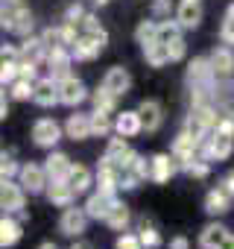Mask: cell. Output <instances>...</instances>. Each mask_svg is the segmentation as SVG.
<instances>
[{"instance_id":"6da1fadb","label":"cell","mask_w":234,"mask_h":249,"mask_svg":"<svg viewBox=\"0 0 234 249\" xmlns=\"http://www.w3.org/2000/svg\"><path fill=\"white\" fill-rule=\"evenodd\" d=\"M231 150H234V135L214 129V132L202 141L199 156H202L205 161H222V159H228V156H231Z\"/></svg>"},{"instance_id":"7a4b0ae2","label":"cell","mask_w":234,"mask_h":249,"mask_svg":"<svg viewBox=\"0 0 234 249\" xmlns=\"http://www.w3.org/2000/svg\"><path fill=\"white\" fill-rule=\"evenodd\" d=\"M59 141H62V126H59L53 117H38V120L33 123V144H35V147L53 150Z\"/></svg>"},{"instance_id":"3957f363","label":"cell","mask_w":234,"mask_h":249,"mask_svg":"<svg viewBox=\"0 0 234 249\" xmlns=\"http://www.w3.org/2000/svg\"><path fill=\"white\" fill-rule=\"evenodd\" d=\"M18 182H21L24 191H30V194H44L47 185H50V176H47L44 164H33V161H30V164H21Z\"/></svg>"},{"instance_id":"277c9868","label":"cell","mask_w":234,"mask_h":249,"mask_svg":"<svg viewBox=\"0 0 234 249\" xmlns=\"http://www.w3.org/2000/svg\"><path fill=\"white\" fill-rule=\"evenodd\" d=\"M24 185L15 182V179H3L0 182V205H3L6 214H21L24 208Z\"/></svg>"},{"instance_id":"5b68a950","label":"cell","mask_w":234,"mask_h":249,"mask_svg":"<svg viewBox=\"0 0 234 249\" xmlns=\"http://www.w3.org/2000/svg\"><path fill=\"white\" fill-rule=\"evenodd\" d=\"M88 220H91V217H88L85 205H82V208L67 205V208L62 211V217H59V229H62V234H67V237H79V234L85 231Z\"/></svg>"},{"instance_id":"8992f818","label":"cell","mask_w":234,"mask_h":249,"mask_svg":"<svg viewBox=\"0 0 234 249\" xmlns=\"http://www.w3.org/2000/svg\"><path fill=\"white\" fill-rule=\"evenodd\" d=\"M85 97H88V91H85L82 79H76L73 73H67V76L59 79V100H62V106L76 108L79 103H85Z\"/></svg>"},{"instance_id":"52a82bcc","label":"cell","mask_w":234,"mask_h":249,"mask_svg":"<svg viewBox=\"0 0 234 249\" xmlns=\"http://www.w3.org/2000/svg\"><path fill=\"white\" fill-rule=\"evenodd\" d=\"M33 103H38L41 108H50V106L62 103V100H59V79H53V76L38 79L35 88H33Z\"/></svg>"},{"instance_id":"ba28073f","label":"cell","mask_w":234,"mask_h":249,"mask_svg":"<svg viewBox=\"0 0 234 249\" xmlns=\"http://www.w3.org/2000/svg\"><path fill=\"white\" fill-rule=\"evenodd\" d=\"M217 82V73H214V65L211 59H193L187 65V85H214Z\"/></svg>"},{"instance_id":"9c48e42d","label":"cell","mask_w":234,"mask_h":249,"mask_svg":"<svg viewBox=\"0 0 234 249\" xmlns=\"http://www.w3.org/2000/svg\"><path fill=\"white\" fill-rule=\"evenodd\" d=\"M44 194H47L50 205H56V208H67V205H73V196H76V191L70 188L67 179H50V185H47Z\"/></svg>"},{"instance_id":"30bf717a","label":"cell","mask_w":234,"mask_h":249,"mask_svg":"<svg viewBox=\"0 0 234 249\" xmlns=\"http://www.w3.org/2000/svg\"><path fill=\"white\" fill-rule=\"evenodd\" d=\"M70 62H73V53H70V47H59V50H50L47 53V68H50V76L53 79H62V76H67L70 73Z\"/></svg>"},{"instance_id":"8fae6325","label":"cell","mask_w":234,"mask_h":249,"mask_svg":"<svg viewBox=\"0 0 234 249\" xmlns=\"http://www.w3.org/2000/svg\"><path fill=\"white\" fill-rule=\"evenodd\" d=\"M114 132L123 135V138H135L138 132H144V120H141V111H120L114 120Z\"/></svg>"},{"instance_id":"7c38bea8","label":"cell","mask_w":234,"mask_h":249,"mask_svg":"<svg viewBox=\"0 0 234 249\" xmlns=\"http://www.w3.org/2000/svg\"><path fill=\"white\" fill-rule=\"evenodd\" d=\"M102 50H105V47H102L94 36H88V33H82V36L76 38V44L70 47V53H73L76 62H91V59H97Z\"/></svg>"},{"instance_id":"4fadbf2b","label":"cell","mask_w":234,"mask_h":249,"mask_svg":"<svg viewBox=\"0 0 234 249\" xmlns=\"http://www.w3.org/2000/svg\"><path fill=\"white\" fill-rule=\"evenodd\" d=\"M199 147H202V141H196L190 132H179L176 135V141H173V159L182 164V161H187V159H193V156H199Z\"/></svg>"},{"instance_id":"5bb4252c","label":"cell","mask_w":234,"mask_h":249,"mask_svg":"<svg viewBox=\"0 0 234 249\" xmlns=\"http://www.w3.org/2000/svg\"><path fill=\"white\" fill-rule=\"evenodd\" d=\"M102 85H105L108 91H114L117 97H123V94L129 91V85H132V76H129V71H126V68L114 65V68H108V71H105Z\"/></svg>"},{"instance_id":"9a60e30c","label":"cell","mask_w":234,"mask_h":249,"mask_svg":"<svg viewBox=\"0 0 234 249\" xmlns=\"http://www.w3.org/2000/svg\"><path fill=\"white\" fill-rule=\"evenodd\" d=\"M65 135L73 138V141H85V138H91V135H94V129H91V114H82V111L70 114L67 123H65Z\"/></svg>"},{"instance_id":"2e32d148","label":"cell","mask_w":234,"mask_h":249,"mask_svg":"<svg viewBox=\"0 0 234 249\" xmlns=\"http://www.w3.org/2000/svg\"><path fill=\"white\" fill-rule=\"evenodd\" d=\"M138 111H141V120H144V129H147V132L161 129V123H164V108H161L158 100H144V103L138 106Z\"/></svg>"},{"instance_id":"e0dca14e","label":"cell","mask_w":234,"mask_h":249,"mask_svg":"<svg viewBox=\"0 0 234 249\" xmlns=\"http://www.w3.org/2000/svg\"><path fill=\"white\" fill-rule=\"evenodd\" d=\"M114 202H117V196L97 191V194H91V196L85 199V211H88V217H91V220H105V214L111 211V205H114Z\"/></svg>"},{"instance_id":"ac0fdd59","label":"cell","mask_w":234,"mask_h":249,"mask_svg":"<svg viewBox=\"0 0 234 249\" xmlns=\"http://www.w3.org/2000/svg\"><path fill=\"white\" fill-rule=\"evenodd\" d=\"M176 21L184 30H196L202 24V6H199V0H182L179 9H176Z\"/></svg>"},{"instance_id":"d6986e66","label":"cell","mask_w":234,"mask_h":249,"mask_svg":"<svg viewBox=\"0 0 234 249\" xmlns=\"http://www.w3.org/2000/svg\"><path fill=\"white\" fill-rule=\"evenodd\" d=\"M208 59L214 65L217 79H231V73H234V50L231 47H217Z\"/></svg>"},{"instance_id":"ffe728a7","label":"cell","mask_w":234,"mask_h":249,"mask_svg":"<svg viewBox=\"0 0 234 249\" xmlns=\"http://www.w3.org/2000/svg\"><path fill=\"white\" fill-rule=\"evenodd\" d=\"M176 170H179V161H176L173 156H167V153L152 156V182L164 185V182H170V179H173V173H176Z\"/></svg>"},{"instance_id":"44dd1931","label":"cell","mask_w":234,"mask_h":249,"mask_svg":"<svg viewBox=\"0 0 234 249\" xmlns=\"http://www.w3.org/2000/svg\"><path fill=\"white\" fill-rule=\"evenodd\" d=\"M47 44L41 41V36L38 38H24V44H21V62H33V65H44L47 62Z\"/></svg>"},{"instance_id":"7402d4cb","label":"cell","mask_w":234,"mask_h":249,"mask_svg":"<svg viewBox=\"0 0 234 249\" xmlns=\"http://www.w3.org/2000/svg\"><path fill=\"white\" fill-rule=\"evenodd\" d=\"M44 170H47L50 179H67L70 170H73V161H70L65 153H56V150H53V153L44 159Z\"/></svg>"},{"instance_id":"603a6c76","label":"cell","mask_w":234,"mask_h":249,"mask_svg":"<svg viewBox=\"0 0 234 249\" xmlns=\"http://www.w3.org/2000/svg\"><path fill=\"white\" fill-rule=\"evenodd\" d=\"M111 231H126V226L132 223V214H129V205H123L120 199H117L114 205H111V211L105 214V220H102Z\"/></svg>"},{"instance_id":"cb8c5ba5","label":"cell","mask_w":234,"mask_h":249,"mask_svg":"<svg viewBox=\"0 0 234 249\" xmlns=\"http://www.w3.org/2000/svg\"><path fill=\"white\" fill-rule=\"evenodd\" d=\"M225 237H228V229H225L222 223H208V226L199 231V246H202V249H217Z\"/></svg>"},{"instance_id":"d4e9b609","label":"cell","mask_w":234,"mask_h":249,"mask_svg":"<svg viewBox=\"0 0 234 249\" xmlns=\"http://www.w3.org/2000/svg\"><path fill=\"white\" fill-rule=\"evenodd\" d=\"M21 234H24V229H21V223L18 220H12L6 211H3V220H0V246H15L18 240H21Z\"/></svg>"},{"instance_id":"484cf974","label":"cell","mask_w":234,"mask_h":249,"mask_svg":"<svg viewBox=\"0 0 234 249\" xmlns=\"http://www.w3.org/2000/svg\"><path fill=\"white\" fill-rule=\"evenodd\" d=\"M231 199H234V196H228V194L217 185V188L208 191V196H205V211L214 214V217H217V214H225V211L231 208Z\"/></svg>"},{"instance_id":"4316f807","label":"cell","mask_w":234,"mask_h":249,"mask_svg":"<svg viewBox=\"0 0 234 249\" xmlns=\"http://www.w3.org/2000/svg\"><path fill=\"white\" fill-rule=\"evenodd\" d=\"M33 27H35L33 12H30V9H24V6H18L15 21H12V30H9V33H15V36H21V38H30V36H33Z\"/></svg>"},{"instance_id":"83f0119b","label":"cell","mask_w":234,"mask_h":249,"mask_svg":"<svg viewBox=\"0 0 234 249\" xmlns=\"http://www.w3.org/2000/svg\"><path fill=\"white\" fill-rule=\"evenodd\" d=\"M144 59H147L150 68H164V65L170 62V47L161 44V41H155V44L144 47Z\"/></svg>"},{"instance_id":"f1b7e54d","label":"cell","mask_w":234,"mask_h":249,"mask_svg":"<svg viewBox=\"0 0 234 249\" xmlns=\"http://www.w3.org/2000/svg\"><path fill=\"white\" fill-rule=\"evenodd\" d=\"M67 182H70V188H73L76 194H85V191L94 185V176H91V170H88L85 164H73V170H70Z\"/></svg>"},{"instance_id":"f546056e","label":"cell","mask_w":234,"mask_h":249,"mask_svg":"<svg viewBox=\"0 0 234 249\" xmlns=\"http://www.w3.org/2000/svg\"><path fill=\"white\" fill-rule=\"evenodd\" d=\"M91 129H94V135L105 138V135H108V132L114 129V120H111V111L94 108V111H91Z\"/></svg>"},{"instance_id":"4dcf8cb0","label":"cell","mask_w":234,"mask_h":249,"mask_svg":"<svg viewBox=\"0 0 234 249\" xmlns=\"http://www.w3.org/2000/svg\"><path fill=\"white\" fill-rule=\"evenodd\" d=\"M179 167H182L187 176H193V179H208V176H211V161H205L202 156H193V159L182 161Z\"/></svg>"},{"instance_id":"1f68e13d","label":"cell","mask_w":234,"mask_h":249,"mask_svg":"<svg viewBox=\"0 0 234 249\" xmlns=\"http://www.w3.org/2000/svg\"><path fill=\"white\" fill-rule=\"evenodd\" d=\"M117 100H120V97H117L114 91H108L105 85H100V88L91 94L94 108H102V111H114V108H117Z\"/></svg>"},{"instance_id":"d6a6232c","label":"cell","mask_w":234,"mask_h":249,"mask_svg":"<svg viewBox=\"0 0 234 249\" xmlns=\"http://www.w3.org/2000/svg\"><path fill=\"white\" fill-rule=\"evenodd\" d=\"M135 41H138L141 47L155 44V41H158V24H155V21H141L138 30H135Z\"/></svg>"},{"instance_id":"836d02e7","label":"cell","mask_w":234,"mask_h":249,"mask_svg":"<svg viewBox=\"0 0 234 249\" xmlns=\"http://www.w3.org/2000/svg\"><path fill=\"white\" fill-rule=\"evenodd\" d=\"M182 30H184V27H182L179 21H170V18H167V21L158 24V41H161V44H170V41L182 38Z\"/></svg>"},{"instance_id":"e575fe53","label":"cell","mask_w":234,"mask_h":249,"mask_svg":"<svg viewBox=\"0 0 234 249\" xmlns=\"http://www.w3.org/2000/svg\"><path fill=\"white\" fill-rule=\"evenodd\" d=\"M129 150H132V147L126 144V138H123V135H117V138H111V141H108V147H105V156H108L111 161H117V164H120V159H123Z\"/></svg>"},{"instance_id":"d590c367","label":"cell","mask_w":234,"mask_h":249,"mask_svg":"<svg viewBox=\"0 0 234 249\" xmlns=\"http://www.w3.org/2000/svg\"><path fill=\"white\" fill-rule=\"evenodd\" d=\"M41 41L47 44V50H59V47H67L62 27H47V30L41 33Z\"/></svg>"},{"instance_id":"8d00e7d4","label":"cell","mask_w":234,"mask_h":249,"mask_svg":"<svg viewBox=\"0 0 234 249\" xmlns=\"http://www.w3.org/2000/svg\"><path fill=\"white\" fill-rule=\"evenodd\" d=\"M33 88H35V82L18 76V79L9 85V94H12V100H30V97H33Z\"/></svg>"},{"instance_id":"74e56055","label":"cell","mask_w":234,"mask_h":249,"mask_svg":"<svg viewBox=\"0 0 234 249\" xmlns=\"http://www.w3.org/2000/svg\"><path fill=\"white\" fill-rule=\"evenodd\" d=\"M219 38H222V44H234V3H231V6L225 9V15H222Z\"/></svg>"},{"instance_id":"f35d334b","label":"cell","mask_w":234,"mask_h":249,"mask_svg":"<svg viewBox=\"0 0 234 249\" xmlns=\"http://www.w3.org/2000/svg\"><path fill=\"white\" fill-rule=\"evenodd\" d=\"M138 237H141V243H144L147 249H155V246H161V234H158V231H155V229H152L147 220L141 223V231H138Z\"/></svg>"},{"instance_id":"ab89813d","label":"cell","mask_w":234,"mask_h":249,"mask_svg":"<svg viewBox=\"0 0 234 249\" xmlns=\"http://www.w3.org/2000/svg\"><path fill=\"white\" fill-rule=\"evenodd\" d=\"M18 76H21V65L18 62H3V65H0V82H3V88L12 85Z\"/></svg>"},{"instance_id":"60d3db41","label":"cell","mask_w":234,"mask_h":249,"mask_svg":"<svg viewBox=\"0 0 234 249\" xmlns=\"http://www.w3.org/2000/svg\"><path fill=\"white\" fill-rule=\"evenodd\" d=\"M173 9H176L173 0H152V9H150V12H152L155 21H167V18L173 15Z\"/></svg>"},{"instance_id":"b9f144b4","label":"cell","mask_w":234,"mask_h":249,"mask_svg":"<svg viewBox=\"0 0 234 249\" xmlns=\"http://www.w3.org/2000/svg\"><path fill=\"white\" fill-rule=\"evenodd\" d=\"M0 176H3V179H15V176H21V167L12 161V156H9V153L0 156Z\"/></svg>"},{"instance_id":"7bdbcfd3","label":"cell","mask_w":234,"mask_h":249,"mask_svg":"<svg viewBox=\"0 0 234 249\" xmlns=\"http://www.w3.org/2000/svg\"><path fill=\"white\" fill-rule=\"evenodd\" d=\"M88 12H85V6L82 3H73V6H67L65 9V21L67 24H82V18H85Z\"/></svg>"},{"instance_id":"ee69618b","label":"cell","mask_w":234,"mask_h":249,"mask_svg":"<svg viewBox=\"0 0 234 249\" xmlns=\"http://www.w3.org/2000/svg\"><path fill=\"white\" fill-rule=\"evenodd\" d=\"M114 249H144V243H141L138 234H120V237H117V246H114Z\"/></svg>"},{"instance_id":"f6af8a7d","label":"cell","mask_w":234,"mask_h":249,"mask_svg":"<svg viewBox=\"0 0 234 249\" xmlns=\"http://www.w3.org/2000/svg\"><path fill=\"white\" fill-rule=\"evenodd\" d=\"M167 47H170V62H182V59H184V53H187L184 38H176V41H170Z\"/></svg>"},{"instance_id":"bcb514c9","label":"cell","mask_w":234,"mask_h":249,"mask_svg":"<svg viewBox=\"0 0 234 249\" xmlns=\"http://www.w3.org/2000/svg\"><path fill=\"white\" fill-rule=\"evenodd\" d=\"M219 132H228L234 135V111H219V123H217Z\"/></svg>"},{"instance_id":"7dc6e473","label":"cell","mask_w":234,"mask_h":249,"mask_svg":"<svg viewBox=\"0 0 234 249\" xmlns=\"http://www.w3.org/2000/svg\"><path fill=\"white\" fill-rule=\"evenodd\" d=\"M0 56H3V62H21V47L3 44V50H0Z\"/></svg>"},{"instance_id":"c3c4849f","label":"cell","mask_w":234,"mask_h":249,"mask_svg":"<svg viewBox=\"0 0 234 249\" xmlns=\"http://www.w3.org/2000/svg\"><path fill=\"white\" fill-rule=\"evenodd\" d=\"M100 27H102V24L97 21V15H91V12H88V15L82 18V30H85V33H94V30H100Z\"/></svg>"},{"instance_id":"681fc988","label":"cell","mask_w":234,"mask_h":249,"mask_svg":"<svg viewBox=\"0 0 234 249\" xmlns=\"http://www.w3.org/2000/svg\"><path fill=\"white\" fill-rule=\"evenodd\" d=\"M219 188L228 194V196H234V170L228 173V176H222V182H219Z\"/></svg>"},{"instance_id":"f907efd6","label":"cell","mask_w":234,"mask_h":249,"mask_svg":"<svg viewBox=\"0 0 234 249\" xmlns=\"http://www.w3.org/2000/svg\"><path fill=\"white\" fill-rule=\"evenodd\" d=\"M170 249H190V240H187L184 234H179V237L170 240Z\"/></svg>"},{"instance_id":"816d5d0a","label":"cell","mask_w":234,"mask_h":249,"mask_svg":"<svg viewBox=\"0 0 234 249\" xmlns=\"http://www.w3.org/2000/svg\"><path fill=\"white\" fill-rule=\"evenodd\" d=\"M9 114V103H6V91H3V100H0V117Z\"/></svg>"},{"instance_id":"f5cc1de1","label":"cell","mask_w":234,"mask_h":249,"mask_svg":"<svg viewBox=\"0 0 234 249\" xmlns=\"http://www.w3.org/2000/svg\"><path fill=\"white\" fill-rule=\"evenodd\" d=\"M217 249H234V234H228V237H225V240H222Z\"/></svg>"},{"instance_id":"db71d44e","label":"cell","mask_w":234,"mask_h":249,"mask_svg":"<svg viewBox=\"0 0 234 249\" xmlns=\"http://www.w3.org/2000/svg\"><path fill=\"white\" fill-rule=\"evenodd\" d=\"M70 249H94V246H91V243H73Z\"/></svg>"},{"instance_id":"11a10c76","label":"cell","mask_w":234,"mask_h":249,"mask_svg":"<svg viewBox=\"0 0 234 249\" xmlns=\"http://www.w3.org/2000/svg\"><path fill=\"white\" fill-rule=\"evenodd\" d=\"M38 249H59V246H56V243H41Z\"/></svg>"},{"instance_id":"9f6ffc18","label":"cell","mask_w":234,"mask_h":249,"mask_svg":"<svg viewBox=\"0 0 234 249\" xmlns=\"http://www.w3.org/2000/svg\"><path fill=\"white\" fill-rule=\"evenodd\" d=\"M94 3H97V6H105V3H108V0H94Z\"/></svg>"},{"instance_id":"6f0895ef","label":"cell","mask_w":234,"mask_h":249,"mask_svg":"<svg viewBox=\"0 0 234 249\" xmlns=\"http://www.w3.org/2000/svg\"><path fill=\"white\" fill-rule=\"evenodd\" d=\"M9 3H21V0H9Z\"/></svg>"}]
</instances>
